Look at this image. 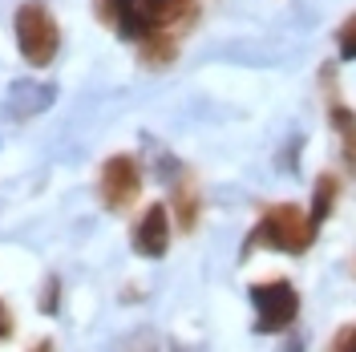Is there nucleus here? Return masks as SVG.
<instances>
[{"label":"nucleus","mask_w":356,"mask_h":352,"mask_svg":"<svg viewBox=\"0 0 356 352\" xmlns=\"http://www.w3.org/2000/svg\"><path fill=\"white\" fill-rule=\"evenodd\" d=\"M97 195L106 211H126L130 202L142 195V166L130 154H113L102 162V178H97Z\"/></svg>","instance_id":"39448f33"},{"label":"nucleus","mask_w":356,"mask_h":352,"mask_svg":"<svg viewBox=\"0 0 356 352\" xmlns=\"http://www.w3.org/2000/svg\"><path fill=\"white\" fill-rule=\"evenodd\" d=\"M336 198H340V178L336 175H320L316 178V186H312V211H308V219L316 223V227L336 211Z\"/></svg>","instance_id":"0eeeda50"},{"label":"nucleus","mask_w":356,"mask_h":352,"mask_svg":"<svg viewBox=\"0 0 356 352\" xmlns=\"http://www.w3.org/2000/svg\"><path fill=\"white\" fill-rule=\"evenodd\" d=\"M44 312H57V280H49V296H44Z\"/></svg>","instance_id":"ddd939ff"},{"label":"nucleus","mask_w":356,"mask_h":352,"mask_svg":"<svg viewBox=\"0 0 356 352\" xmlns=\"http://www.w3.org/2000/svg\"><path fill=\"white\" fill-rule=\"evenodd\" d=\"M93 13L134 45L150 41L158 33H170L182 41L199 17V0H97Z\"/></svg>","instance_id":"f257e3e1"},{"label":"nucleus","mask_w":356,"mask_h":352,"mask_svg":"<svg viewBox=\"0 0 356 352\" xmlns=\"http://www.w3.org/2000/svg\"><path fill=\"white\" fill-rule=\"evenodd\" d=\"M130 243L146 259H162L170 251V211H166V202H150L142 211V219L134 223L130 231Z\"/></svg>","instance_id":"423d86ee"},{"label":"nucleus","mask_w":356,"mask_h":352,"mask_svg":"<svg viewBox=\"0 0 356 352\" xmlns=\"http://www.w3.org/2000/svg\"><path fill=\"white\" fill-rule=\"evenodd\" d=\"M328 118H332L336 138L344 142V162H348V166H356V113L348 110V106L332 102V106H328Z\"/></svg>","instance_id":"1a4fd4ad"},{"label":"nucleus","mask_w":356,"mask_h":352,"mask_svg":"<svg viewBox=\"0 0 356 352\" xmlns=\"http://www.w3.org/2000/svg\"><path fill=\"white\" fill-rule=\"evenodd\" d=\"M13 29H17V49H21V57L33 69L53 65V57L61 49V29H57L53 13L41 0H24L17 8V17H13Z\"/></svg>","instance_id":"7ed1b4c3"},{"label":"nucleus","mask_w":356,"mask_h":352,"mask_svg":"<svg viewBox=\"0 0 356 352\" xmlns=\"http://www.w3.org/2000/svg\"><path fill=\"white\" fill-rule=\"evenodd\" d=\"M199 207H202V195L191 186V182H182L170 191V211H175V219L182 231H195V223H199Z\"/></svg>","instance_id":"6e6552de"},{"label":"nucleus","mask_w":356,"mask_h":352,"mask_svg":"<svg viewBox=\"0 0 356 352\" xmlns=\"http://www.w3.org/2000/svg\"><path fill=\"white\" fill-rule=\"evenodd\" d=\"M328 352H356V324H344V328L336 332Z\"/></svg>","instance_id":"9b49d317"},{"label":"nucleus","mask_w":356,"mask_h":352,"mask_svg":"<svg viewBox=\"0 0 356 352\" xmlns=\"http://www.w3.org/2000/svg\"><path fill=\"white\" fill-rule=\"evenodd\" d=\"M336 45H340V57H344V61H356V13H353L344 24H340Z\"/></svg>","instance_id":"9d476101"},{"label":"nucleus","mask_w":356,"mask_h":352,"mask_svg":"<svg viewBox=\"0 0 356 352\" xmlns=\"http://www.w3.org/2000/svg\"><path fill=\"white\" fill-rule=\"evenodd\" d=\"M320 235V227L308 219V211H300L296 202H275L267 207L259 223L251 227V239H247L243 255L255 251V247H267V251H284V255H304Z\"/></svg>","instance_id":"f03ea898"},{"label":"nucleus","mask_w":356,"mask_h":352,"mask_svg":"<svg viewBox=\"0 0 356 352\" xmlns=\"http://www.w3.org/2000/svg\"><path fill=\"white\" fill-rule=\"evenodd\" d=\"M251 308H255V332H288L300 316V291L291 280H264L251 284Z\"/></svg>","instance_id":"20e7f679"},{"label":"nucleus","mask_w":356,"mask_h":352,"mask_svg":"<svg viewBox=\"0 0 356 352\" xmlns=\"http://www.w3.org/2000/svg\"><path fill=\"white\" fill-rule=\"evenodd\" d=\"M13 332H17V316H13V308L0 300V340H8Z\"/></svg>","instance_id":"f8f14e48"}]
</instances>
